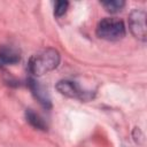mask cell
Here are the masks:
<instances>
[{
  "label": "cell",
  "mask_w": 147,
  "mask_h": 147,
  "mask_svg": "<svg viewBox=\"0 0 147 147\" xmlns=\"http://www.w3.org/2000/svg\"><path fill=\"white\" fill-rule=\"evenodd\" d=\"M26 83H28V87L32 92L33 96L39 101V103L46 109L51 108L52 107V102H51V98H49V95L47 93V90H45V87L42 85H40L33 78H29L26 80Z\"/></svg>",
  "instance_id": "obj_5"
},
{
  "label": "cell",
  "mask_w": 147,
  "mask_h": 147,
  "mask_svg": "<svg viewBox=\"0 0 147 147\" xmlns=\"http://www.w3.org/2000/svg\"><path fill=\"white\" fill-rule=\"evenodd\" d=\"M69 7V2L64 1V0H60L56 1L54 5V15L56 17H61L67 13V9Z\"/></svg>",
  "instance_id": "obj_9"
},
{
  "label": "cell",
  "mask_w": 147,
  "mask_h": 147,
  "mask_svg": "<svg viewBox=\"0 0 147 147\" xmlns=\"http://www.w3.org/2000/svg\"><path fill=\"white\" fill-rule=\"evenodd\" d=\"M20 60H21V54L17 48L7 45L0 47V68L15 64L20 62Z\"/></svg>",
  "instance_id": "obj_6"
},
{
  "label": "cell",
  "mask_w": 147,
  "mask_h": 147,
  "mask_svg": "<svg viewBox=\"0 0 147 147\" xmlns=\"http://www.w3.org/2000/svg\"><path fill=\"white\" fill-rule=\"evenodd\" d=\"M101 5L105 7L107 11L115 14L123 9V7L125 6V2L122 0H109V1H102Z\"/></svg>",
  "instance_id": "obj_8"
},
{
  "label": "cell",
  "mask_w": 147,
  "mask_h": 147,
  "mask_svg": "<svg viewBox=\"0 0 147 147\" xmlns=\"http://www.w3.org/2000/svg\"><path fill=\"white\" fill-rule=\"evenodd\" d=\"M95 33L101 39L108 41H117L124 38L126 30L122 20L115 17H106L98 23Z\"/></svg>",
  "instance_id": "obj_2"
},
{
  "label": "cell",
  "mask_w": 147,
  "mask_h": 147,
  "mask_svg": "<svg viewBox=\"0 0 147 147\" xmlns=\"http://www.w3.org/2000/svg\"><path fill=\"white\" fill-rule=\"evenodd\" d=\"M129 28L131 33L139 40L146 41V11L142 8H134L129 15Z\"/></svg>",
  "instance_id": "obj_4"
},
{
  "label": "cell",
  "mask_w": 147,
  "mask_h": 147,
  "mask_svg": "<svg viewBox=\"0 0 147 147\" xmlns=\"http://www.w3.org/2000/svg\"><path fill=\"white\" fill-rule=\"evenodd\" d=\"M61 56L55 48H45L33 54L28 62V70L33 76H42L56 69Z\"/></svg>",
  "instance_id": "obj_1"
},
{
  "label": "cell",
  "mask_w": 147,
  "mask_h": 147,
  "mask_svg": "<svg viewBox=\"0 0 147 147\" xmlns=\"http://www.w3.org/2000/svg\"><path fill=\"white\" fill-rule=\"evenodd\" d=\"M25 118L28 121V123L33 126L37 130H41V131H46L47 130V124L46 122L42 119V117L40 115H38L37 113H34L32 109H26L25 111Z\"/></svg>",
  "instance_id": "obj_7"
},
{
  "label": "cell",
  "mask_w": 147,
  "mask_h": 147,
  "mask_svg": "<svg viewBox=\"0 0 147 147\" xmlns=\"http://www.w3.org/2000/svg\"><path fill=\"white\" fill-rule=\"evenodd\" d=\"M56 90L59 91V93H61L64 96L78 99L82 101H86L93 98V93H91L90 91L83 90L76 82L70 80V79L59 80L56 84Z\"/></svg>",
  "instance_id": "obj_3"
}]
</instances>
